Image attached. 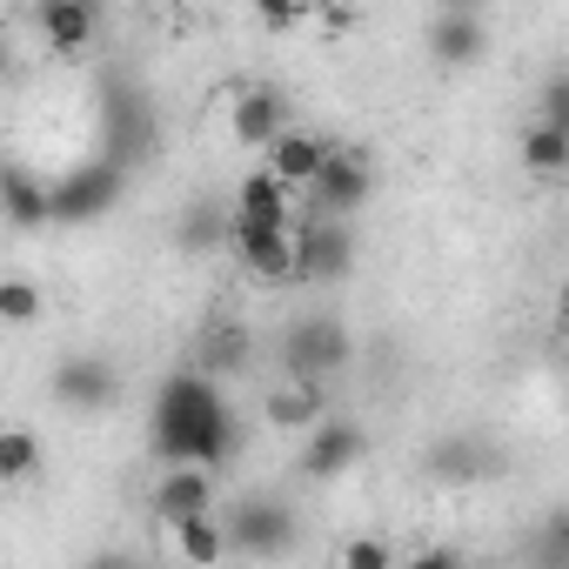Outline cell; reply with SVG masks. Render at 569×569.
I'll return each instance as SVG.
<instances>
[{
    "mask_svg": "<svg viewBox=\"0 0 569 569\" xmlns=\"http://www.w3.org/2000/svg\"><path fill=\"white\" fill-rule=\"evenodd\" d=\"M234 261L248 281H261V289H281V281H296V254H289V234H228Z\"/></svg>",
    "mask_w": 569,
    "mask_h": 569,
    "instance_id": "9a60e30c",
    "label": "cell"
},
{
    "mask_svg": "<svg viewBox=\"0 0 569 569\" xmlns=\"http://www.w3.org/2000/svg\"><path fill=\"white\" fill-rule=\"evenodd\" d=\"M48 389H54L61 409H74V416H101V409L121 402V369H114L108 356H61L54 376H48Z\"/></svg>",
    "mask_w": 569,
    "mask_h": 569,
    "instance_id": "9c48e42d",
    "label": "cell"
},
{
    "mask_svg": "<svg viewBox=\"0 0 569 569\" xmlns=\"http://www.w3.org/2000/svg\"><path fill=\"white\" fill-rule=\"evenodd\" d=\"M48 316V289L34 274H0V329H34Z\"/></svg>",
    "mask_w": 569,
    "mask_h": 569,
    "instance_id": "7402d4cb",
    "label": "cell"
},
{
    "mask_svg": "<svg viewBox=\"0 0 569 569\" xmlns=\"http://www.w3.org/2000/svg\"><path fill=\"white\" fill-rule=\"evenodd\" d=\"M241 429H234V409L221 396V382L194 376V369H174L154 396V416H148V449L168 462V469H201L214 476L228 456H234Z\"/></svg>",
    "mask_w": 569,
    "mask_h": 569,
    "instance_id": "6da1fadb",
    "label": "cell"
},
{
    "mask_svg": "<svg viewBox=\"0 0 569 569\" xmlns=\"http://www.w3.org/2000/svg\"><path fill=\"white\" fill-rule=\"evenodd\" d=\"M402 569H469V562H462V549H442V542H436V549H416Z\"/></svg>",
    "mask_w": 569,
    "mask_h": 569,
    "instance_id": "83f0119b",
    "label": "cell"
},
{
    "mask_svg": "<svg viewBox=\"0 0 569 569\" xmlns=\"http://www.w3.org/2000/svg\"><path fill=\"white\" fill-rule=\"evenodd\" d=\"M369 194H376V161H369V148H329L322 174L309 181V208H316V221L362 214Z\"/></svg>",
    "mask_w": 569,
    "mask_h": 569,
    "instance_id": "277c9868",
    "label": "cell"
},
{
    "mask_svg": "<svg viewBox=\"0 0 569 569\" xmlns=\"http://www.w3.org/2000/svg\"><path fill=\"white\" fill-rule=\"evenodd\" d=\"M429 54H436L442 68H476V61L489 54L482 14H476V8H442V14L429 21Z\"/></svg>",
    "mask_w": 569,
    "mask_h": 569,
    "instance_id": "7c38bea8",
    "label": "cell"
},
{
    "mask_svg": "<svg viewBox=\"0 0 569 569\" xmlns=\"http://www.w3.org/2000/svg\"><path fill=\"white\" fill-rule=\"evenodd\" d=\"M281 369H289V382H302V389H322L329 376H342L349 369L342 316H302L289 336H281Z\"/></svg>",
    "mask_w": 569,
    "mask_h": 569,
    "instance_id": "7a4b0ae2",
    "label": "cell"
},
{
    "mask_svg": "<svg viewBox=\"0 0 569 569\" xmlns=\"http://www.w3.org/2000/svg\"><path fill=\"white\" fill-rule=\"evenodd\" d=\"M289 228H296V194L268 168L241 174V188L228 201V234H289Z\"/></svg>",
    "mask_w": 569,
    "mask_h": 569,
    "instance_id": "52a82bcc",
    "label": "cell"
},
{
    "mask_svg": "<svg viewBox=\"0 0 569 569\" xmlns=\"http://www.w3.org/2000/svg\"><path fill=\"white\" fill-rule=\"evenodd\" d=\"M489 469H496V456H489L476 436H462V429L429 449V476H436V482H482Z\"/></svg>",
    "mask_w": 569,
    "mask_h": 569,
    "instance_id": "ac0fdd59",
    "label": "cell"
},
{
    "mask_svg": "<svg viewBox=\"0 0 569 569\" xmlns=\"http://www.w3.org/2000/svg\"><path fill=\"white\" fill-rule=\"evenodd\" d=\"M228 128H234L241 148H261L268 154V141L289 128V101H281V88H241L234 108H228Z\"/></svg>",
    "mask_w": 569,
    "mask_h": 569,
    "instance_id": "4fadbf2b",
    "label": "cell"
},
{
    "mask_svg": "<svg viewBox=\"0 0 569 569\" xmlns=\"http://www.w3.org/2000/svg\"><path fill=\"white\" fill-rule=\"evenodd\" d=\"M154 516L174 529V522H194V516H214V476L201 469H168L154 482Z\"/></svg>",
    "mask_w": 569,
    "mask_h": 569,
    "instance_id": "5bb4252c",
    "label": "cell"
},
{
    "mask_svg": "<svg viewBox=\"0 0 569 569\" xmlns=\"http://www.w3.org/2000/svg\"><path fill=\"white\" fill-rule=\"evenodd\" d=\"M121 194H128V174H121L114 161H88V168H74V174H61V181L48 188V214L68 221V228H81V221L114 214Z\"/></svg>",
    "mask_w": 569,
    "mask_h": 569,
    "instance_id": "8992f818",
    "label": "cell"
},
{
    "mask_svg": "<svg viewBox=\"0 0 569 569\" xmlns=\"http://www.w3.org/2000/svg\"><path fill=\"white\" fill-rule=\"evenodd\" d=\"M0 214L8 228H48V181H34L28 168H0Z\"/></svg>",
    "mask_w": 569,
    "mask_h": 569,
    "instance_id": "e0dca14e",
    "label": "cell"
},
{
    "mask_svg": "<svg viewBox=\"0 0 569 569\" xmlns=\"http://www.w3.org/2000/svg\"><path fill=\"white\" fill-rule=\"evenodd\" d=\"M88 569H134V556H121V549H108V556H94Z\"/></svg>",
    "mask_w": 569,
    "mask_h": 569,
    "instance_id": "f546056e",
    "label": "cell"
},
{
    "mask_svg": "<svg viewBox=\"0 0 569 569\" xmlns=\"http://www.w3.org/2000/svg\"><path fill=\"white\" fill-rule=\"evenodd\" d=\"M362 456H369V429H362L356 416H322V422L302 436V476H309V482H336V476H349Z\"/></svg>",
    "mask_w": 569,
    "mask_h": 569,
    "instance_id": "30bf717a",
    "label": "cell"
},
{
    "mask_svg": "<svg viewBox=\"0 0 569 569\" xmlns=\"http://www.w3.org/2000/svg\"><path fill=\"white\" fill-rule=\"evenodd\" d=\"M8 74H14V48H8V34H0V88H8Z\"/></svg>",
    "mask_w": 569,
    "mask_h": 569,
    "instance_id": "4dcf8cb0",
    "label": "cell"
},
{
    "mask_svg": "<svg viewBox=\"0 0 569 569\" xmlns=\"http://www.w3.org/2000/svg\"><path fill=\"white\" fill-rule=\"evenodd\" d=\"M101 128H108V154H101V161H114L121 174H128V161L154 154V108H148L141 88L114 81V88H108V108H101Z\"/></svg>",
    "mask_w": 569,
    "mask_h": 569,
    "instance_id": "ba28073f",
    "label": "cell"
},
{
    "mask_svg": "<svg viewBox=\"0 0 569 569\" xmlns=\"http://www.w3.org/2000/svg\"><path fill=\"white\" fill-rule=\"evenodd\" d=\"M241 362H248V336H241V329H214V336L201 342V356H194V376L214 382V376H228V369H241Z\"/></svg>",
    "mask_w": 569,
    "mask_h": 569,
    "instance_id": "d4e9b609",
    "label": "cell"
},
{
    "mask_svg": "<svg viewBox=\"0 0 569 569\" xmlns=\"http://www.w3.org/2000/svg\"><path fill=\"white\" fill-rule=\"evenodd\" d=\"M221 536H228V549H241V556H254V562H274V556L296 549L302 522H296V509L281 502V496H241V502L228 509Z\"/></svg>",
    "mask_w": 569,
    "mask_h": 569,
    "instance_id": "3957f363",
    "label": "cell"
},
{
    "mask_svg": "<svg viewBox=\"0 0 569 569\" xmlns=\"http://www.w3.org/2000/svg\"><path fill=\"white\" fill-rule=\"evenodd\" d=\"M34 28H41V41H48L54 54H81V48L94 41L101 14H94V0H48V8L34 14Z\"/></svg>",
    "mask_w": 569,
    "mask_h": 569,
    "instance_id": "2e32d148",
    "label": "cell"
},
{
    "mask_svg": "<svg viewBox=\"0 0 569 569\" xmlns=\"http://www.w3.org/2000/svg\"><path fill=\"white\" fill-rule=\"evenodd\" d=\"M322 161H329V141L322 134H302V128H281L274 141H268V174L289 188V194H309V181L322 174Z\"/></svg>",
    "mask_w": 569,
    "mask_h": 569,
    "instance_id": "8fae6325",
    "label": "cell"
},
{
    "mask_svg": "<svg viewBox=\"0 0 569 569\" xmlns=\"http://www.w3.org/2000/svg\"><path fill=\"white\" fill-rule=\"evenodd\" d=\"M41 462H48V449L28 422H0V482H34Z\"/></svg>",
    "mask_w": 569,
    "mask_h": 569,
    "instance_id": "ffe728a7",
    "label": "cell"
},
{
    "mask_svg": "<svg viewBox=\"0 0 569 569\" xmlns=\"http://www.w3.org/2000/svg\"><path fill=\"white\" fill-rule=\"evenodd\" d=\"M536 121H542V128H562V134H569V81H562V74H556V81L542 88V114H536Z\"/></svg>",
    "mask_w": 569,
    "mask_h": 569,
    "instance_id": "4316f807",
    "label": "cell"
},
{
    "mask_svg": "<svg viewBox=\"0 0 569 569\" xmlns=\"http://www.w3.org/2000/svg\"><path fill=\"white\" fill-rule=\"evenodd\" d=\"M289 254H296V281H349L356 274V228L302 214L289 228Z\"/></svg>",
    "mask_w": 569,
    "mask_h": 569,
    "instance_id": "5b68a950",
    "label": "cell"
},
{
    "mask_svg": "<svg viewBox=\"0 0 569 569\" xmlns=\"http://www.w3.org/2000/svg\"><path fill=\"white\" fill-rule=\"evenodd\" d=\"M342 569H396V549H389L382 536H356V542L342 549Z\"/></svg>",
    "mask_w": 569,
    "mask_h": 569,
    "instance_id": "484cf974",
    "label": "cell"
},
{
    "mask_svg": "<svg viewBox=\"0 0 569 569\" xmlns=\"http://www.w3.org/2000/svg\"><path fill=\"white\" fill-rule=\"evenodd\" d=\"M268 429H316L322 422V389H302V382H289V389H274L268 396Z\"/></svg>",
    "mask_w": 569,
    "mask_h": 569,
    "instance_id": "cb8c5ba5",
    "label": "cell"
},
{
    "mask_svg": "<svg viewBox=\"0 0 569 569\" xmlns=\"http://www.w3.org/2000/svg\"><path fill=\"white\" fill-rule=\"evenodd\" d=\"M174 549H181V562H188V569H214V562H228V536H221V522H214V516L174 522Z\"/></svg>",
    "mask_w": 569,
    "mask_h": 569,
    "instance_id": "603a6c76",
    "label": "cell"
},
{
    "mask_svg": "<svg viewBox=\"0 0 569 569\" xmlns=\"http://www.w3.org/2000/svg\"><path fill=\"white\" fill-rule=\"evenodd\" d=\"M174 241H181L188 254H214V248L228 241V208H221V201H188L181 221H174Z\"/></svg>",
    "mask_w": 569,
    "mask_h": 569,
    "instance_id": "44dd1931",
    "label": "cell"
},
{
    "mask_svg": "<svg viewBox=\"0 0 569 569\" xmlns=\"http://www.w3.org/2000/svg\"><path fill=\"white\" fill-rule=\"evenodd\" d=\"M134 569H141V562H134Z\"/></svg>",
    "mask_w": 569,
    "mask_h": 569,
    "instance_id": "1f68e13d",
    "label": "cell"
},
{
    "mask_svg": "<svg viewBox=\"0 0 569 569\" xmlns=\"http://www.w3.org/2000/svg\"><path fill=\"white\" fill-rule=\"evenodd\" d=\"M516 161H522L536 181H562V174H569V134H562V128L529 121V128H522V141H516Z\"/></svg>",
    "mask_w": 569,
    "mask_h": 569,
    "instance_id": "d6986e66",
    "label": "cell"
},
{
    "mask_svg": "<svg viewBox=\"0 0 569 569\" xmlns=\"http://www.w3.org/2000/svg\"><path fill=\"white\" fill-rule=\"evenodd\" d=\"M296 21H302L296 8H261V28H296Z\"/></svg>",
    "mask_w": 569,
    "mask_h": 569,
    "instance_id": "f1b7e54d",
    "label": "cell"
}]
</instances>
